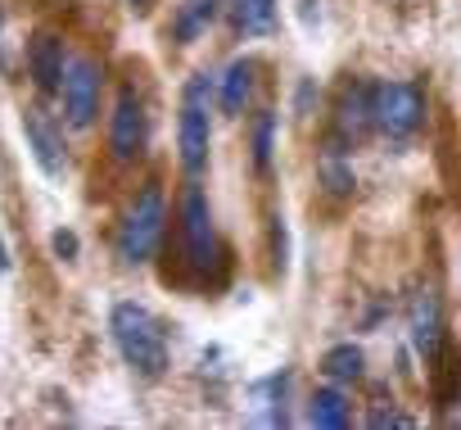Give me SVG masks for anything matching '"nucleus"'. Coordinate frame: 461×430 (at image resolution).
I'll list each match as a JSON object with an SVG mask.
<instances>
[{"instance_id":"1","label":"nucleus","mask_w":461,"mask_h":430,"mask_svg":"<svg viewBox=\"0 0 461 430\" xmlns=\"http://www.w3.org/2000/svg\"><path fill=\"white\" fill-rule=\"evenodd\" d=\"M109 331L131 371H140L149 380H158L167 371V335H163V322L145 304H113Z\"/></svg>"},{"instance_id":"12","label":"nucleus","mask_w":461,"mask_h":430,"mask_svg":"<svg viewBox=\"0 0 461 430\" xmlns=\"http://www.w3.org/2000/svg\"><path fill=\"white\" fill-rule=\"evenodd\" d=\"M429 389H434V407L461 403V349L452 340H443L438 353L429 358Z\"/></svg>"},{"instance_id":"22","label":"nucleus","mask_w":461,"mask_h":430,"mask_svg":"<svg viewBox=\"0 0 461 430\" xmlns=\"http://www.w3.org/2000/svg\"><path fill=\"white\" fill-rule=\"evenodd\" d=\"M5 268H10V254H5V236H0V277H5Z\"/></svg>"},{"instance_id":"3","label":"nucleus","mask_w":461,"mask_h":430,"mask_svg":"<svg viewBox=\"0 0 461 430\" xmlns=\"http://www.w3.org/2000/svg\"><path fill=\"white\" fill-rule=\"evenodd\" d=\"M181 245H185V263L199 281H212L221 272V245H217V227H212V213L199 186H185L181 195Z\"/></svg>"},{"instance_id":"6","label":"nucleus","mask_w":461,"mask_h":430,"mask_svg":"<svg viewBox=\"0 0 461 430\" xmlns=\"http://www.w3.org/2000/svg\"><path fill=\"white\" fill-rule=\"evenodd\" d=\"M100 87H104V73L91 64V59H73L64 64V118L68 127H91L95 114H100Z\"/></svg>"},{"instance_id":"19","label":"nucleus","mask_w":461,"mask_h":430,"mask_svg":"<svg viewBox=\"0 0 461 430\" xmlns=\"http://www.w3.org/2000/svg\"><path fill=\"white\" fill-rule=\"evenodd\" d=\"M272 136H276V114H258L254 123V168L258 172L272 168Z\"/></svg>"},{"instance_id":"18","label":"nucleus","mask_w":461,"mask_h":430,"mask_svg":"<svg viewBox=\"0 0 461 430\" xmlns=\"http://www.w3.org/2000/svg\"><path fill=\"white\" fill-rule=\"evenodd\" d=\"M317 172H321V186H326L330 195H353V186H357L353 163H344V154H339V150H326Z\"/></svg>"},{"instance_id":"21","label":"nucleus","mask_w":461,"mask_h":430,"mask_svg":"<svg viewBox=\"0 0 461 430\" xmlns=\"http://www.w3.org/2000/svg\"><path fill=\"white\" fill-rule=\"evenodd\" d=\"M366 421H371V425H411V416H402V412H393V407H389V412L380 407V412H371Z\"/></svg>"},{"instance_id":"10","label":"nucleus","mask_w":461,"mask_h":430,"mask_svg":"<svg viewBox=\"0 0 461 430\" xmlns=\"http://www.w3.org/2000/svg\"><path fill=\"white\" fill-rule=\"evenodd\" d=\"M23 136H28V150H32L37 168H41L46 177H64V168H68L64 132L50 123L46 109H28V114H23Z\"/></svg>"},{"instance_id":"8","label":"nucleus","mask_w":461,"mask_h":430,"mask_svg":"<svg viewBox=\"0 0 461 430\" xmlns=\"http://www.w3.org/2000/svg\"><path fill=\"white\" fill-rule=\"evenodd\" d=\"M407 331H411V344H416V353L429 362L434 353H438V344L447 340L443 335V304H438V295H434V286H420L416 295H411V304H407Z\"/></svg>"},{"instance_id":"9","label":"nucleus","mask_w":461,"mask_h":430,"mask_svg":"<svg viewBox=\"0 0 461 430\" xmlns=\"http://www.w3.org/2000/svg\"><path fill=\"white\" fill-rule=\"evenodd\" d=\"M366 132H371V87L366 82H348L339 91V105H335V141H330V150L344 154V145H357Z\"/></svg>"},{"instance_id":"14","label":"nucleus","mask_w":461,"mask_h":430,"mask_svg":"<svg viewBox=\"0 0 461 430\" xmlns=\"http://www.w3.org/2000/svg\"><path fill=\"white\" fill-rule=\"evenodd\" d=\"M254 87H258V64H254V59H236V64L226 69L221 91H217L221 109H226V114H245V105L254 100Z\"/></svg>"},{"instance_id":"15","label":"nucleus","mask_w":461,"mask_h":430,"mask_svg":"<svg viewBox=\"0 0 461 430\" xmlns=\"http://www.w3.org/2000/svg\"><path fill=\"white\" fill-rule=\"evenodd\" d=\"M276 5L281 0H230V23L240 37H263L276 28Z\"/></svg>"},{"instance_id":"5","label":"nucleus","mask_w":461,"mask_h":430,"mask_svg":"<svg viewBox=\"0 0 461 430\" xmlns=\"http://www.w3.org/2000/svg\"><path fill=\"white\" fill-rule=\"evenodd\" d=\"M208 100H212V82L208 73H194L185 82L181 96V123H176V145H181V168L190 177H199L208 168Z\"/></svg>"},{"instance_id":"23","label":"nucleus","mask_w":461,"mask_h":430,"mask_svg":"<svg viewBox=\"0 0 461 430\" xmlns=\"http://www.w3.org/2000/svg\"><path fill=\"white\" fill-rule=\"evenodd\" d=\"M131 5H136V10H145V5H149V0H131Z\"/></svg>"},{"instance_id":"7","label":"nucleus","mask_w":461,"mask_h":430,"mask_svg":"<svg viewBox=\"0 0 461 430\" xmlns=\"http://www.w3.org/2000/svg\"><path fill=\"white\" fill-rule=\"evenodd\" d=\"M145 141H149V118H145V105L136 100V91H122L118 105H113V123H109V145H113V159L131 163L145 154Z\"/></svg>"},{"instance_id":"11","label":"nucleus","mask_w":461,"mask_h":430,"mask_svg":"<svg viewBox=\"0 0 461 430\" xmlns=\"http://www.w3.org/2000/svg\"><path fill=\"white\" fill-rule=\"evenodd\" d=\"M28 69H32L37 91H46V96L59 91V82H64V41L50 37V32H37L28 41Z\"/></svg>"},{"instance_id":"13","label":"nucleus","mask_w":461,"mask_h":430,"mask_svg":"<svg viewBox=\"0 0 461 430\" xmlns=\"http://www.w3.org/2000/svg\"><path fill=\"white\" fill-rule=\"evenodd\" d=\"M221 5H226V0H181V5L172 10V37L181 46L199 41L208 32V23L221 14Z\"/></svg>"},{"instance_id":"17","label":"nucleus","mask_w":461,"mask_h":430,"mask_svg":"<svg viewBox=\"0 0 461 430\" xmlns=\"http://www.w3.org/2000/svg\"><path fill=\"white\" fill-rule=\"evenodd\" d=\"M362 349L357 344H330L326 353H321V371L330 376V380H357L362 376Z\"/></svg>"},{"instance_id":"20","label":"nucleus","mask_w":461,"mask_h":430,"mask_svg":"<svg viewBox=\"0 0 461 430\" xmlns=\"http://www.w3.org/2000/svg\"><path fill=\"white\" fill-rule=\"evenodd\" d=\"M50 250H55L64 263H73V259H77V236H73V232H55V236H50Z\"/></svg>"},{"instance_id":"16","label":"nucleus","mask_w":461,"mask_h":430,"mask_svg":"<svg viewBox=\"0 0 461 430\" xmlns=\"http://www.w3.org/2000/svg\"><path fill=\"white\" fill-rule=\"evenodd\" d=\"M308 421L321 425V430H344L348 425V403L339 389H317L312 403H308Z\"/></svg>"},{"instance_id":"4","label":"nucleus","mask_w":461,"mask_h":430,"mask_svg":"<svg viewBox=\"0 0 461 430\" xmlns=\"http://www.w3.org/2000/svg\"><path fill=\"white\" fill-rule=\"evenodd\" d=\"M371 127L389 141H411L425 127V91L416 82H375L371 87Z\"/></svg>"},{"instance_id":"2","label":"nucleus","mask_w":461,"mask_h":430,"mask_svg":"<svg viewBox=\"0 0 461 430\" xmlns=\"http://www.w3.org/2000/svg\"><path fill=\"white\" fill-rule=\"evenodd\" d=\"M163 223H167V204H163V190L158 181H145L136 204L127 208L122 218V232H118V259L122 263H149V254L158 250L163 241Z\"/></svg>"}]
</instances>
